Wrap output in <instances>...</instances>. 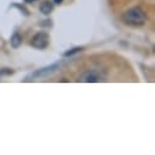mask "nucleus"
<instances>
[{"label": "nucleus", "mask_w": 155, "mask_h": 155, "mask_svg": "<svg viewBox=\"0 0 155 155\" xmlns=\"http://www.w3.org/2000/svg\"><path fill=\"white\" fill-rule=\"evenodd\" d=\"M14 6H16V8H18V9H20V10H22V12H23V14H25V15H26V16H27V15H28V12H27V10H26V9H25V8H22V6H21V5H18V4H14Z\"/></svg>", "instance_id": "nucleus-8"}, {"label": "nucleus", "mask_w": 155, "mask_h": 155, "mask_svg": "<svg viewBox=\"0 0 155 155\" xmlns=\"http://www.w3.org/2000/svg\"><path fill=\"white\" fill-rule=\"evenodd\" d=\"M53 9H54V5H53V3L50 2V0H44V2L41 4V8H39V10L43 15H50Z\"/></svg>", "instance_id": "nucleus-5"}, {"label": "nucleus", "mask_w": 155, "mask_h": 155, "mask_svg": "<svg viewBox=\"0 0 155 155\" xmlns=\"http://www.w3.org/2000/svg\"><path fill=\"white\" fill-rule=\"evenodd\" d=\"M49 44V35L45 32L37 33L31 41V45L35 49H45Z\"/></svg>", "instance_id": "nucleus-3"}, {"label": "nucleus", "mask_w": 155, "mask_h": 155, "mask_svg": "<svg viewBox=\"0 0 155 155\" xmlns=\"http://www.w3.org/2000/svg\"><path fill=\"white\" fill-rule=\"evenodd\" d=\"M10 43H11V47H12V48H15V49H17V48L21 45V43H22V37L20 35V33H18V32H15V33L11 35Z\"/></svg>", "instance_id": "nucleus-6"}, {"label": "nucleus", "mask_w": 155, "mask_h": 155, "mask_svg": "<svg viewBox=\"0 0 155 155\" xmlns=\"http://www.w3.org/2000/svg\"><path fill=\"white\" fill-rule=\"evenodd\" d=\"M101 80V76L98 71L95 70H89L86 71L81 77H80V82H84V83H97Z\"/></svg>", "instance_id": "nucleus-4"}, {"label": "nucleus", "mask_w": 155, "mask_h": 155, "mask_svg": "<svg viewBox=\"0 0 155 155\" xmlns=\"http://www.w3.org/2000/svg\"><path fill=\"white\" fill-rule=\"evenodd\" d=\"M10 73H14V71L12 70H9V68H8V71H5V68L0 71V74H10Z\"/></svg>", "instance_id": "nucleus-9"}, {"label": "nucleus", "mask_w": 155, "mask_h": 155, "mask_svg": "<svg viewBox=\"0 0 155 155\" xmlns=\"http://www.w3.org/2000/svg\"><path fill=\"white\" fill-rule=\"evenodd\" d=\"M34 0H25V3H27V4H29V3H33Z\"/></svg>", "instance_id": "nucleus-11"}, {"label": "nucleus", "mask_w": 155, "mask_h": 155, "mask_svg": "<svg viewBox=\"0 0 155 155\" xmlns=\"http://www.w3.org/2000/svg\"><path fill=\"white\" fill-rule=\"evenodd\" d=\"M61 62H55V64H51L49 66H45L43 68H39V70H37L34 71L31 76H29V78H39V77H47V76H50L53 73H55L58 70H60L61 67Z\"/></svg>", "instance_id": "nucleus-2"}, {"label": "nucleus", "mask_w": 155, "mask_h": 155, "mask_svg": "<svg viewBox=\"0 0 155 155\" xmlns=\"http://www.w3.org/2000/svg\"><path fill=\"white\" fill-rule=\"evenodd\" d=\"M81 50H82V48H73V49H70V50H67V51L64 53V56H65V58H67V56H72V55L76 54V53H80Z\"/></svg>", "instance_id": "nucleus-7"}, {"label": "nucleus", "mask_w": 155, "mask_h": 155, "mask_svg": "<svg viewBox=\"0 0 155 155\" xmlns=\"http://www.w3.org/2000/svg\"><path fill=\"white\" fill-rule=\"evenodd\" d=\"M121 18L126 25L132 26V27H140L147 22V15L138 6L128 9L127 11H125L122 14Z\"/></svg>", "instance_id": "nucleus-1"}, {"label": "nucleus", "mask_w": 155, "mask_h": 155, "mask_svg": "<svg viewBox=\"0 0 155 155\" xmlns=\"http://www.w3.org/2000/svg\"><path fill=\"white\" fill-rule=\"evenodd\" d=\"M53 2H54L55 4H61V3L64 2V0H53Z\"/></svg>", "instance_id": "nucleus-10"}]
</instances>
